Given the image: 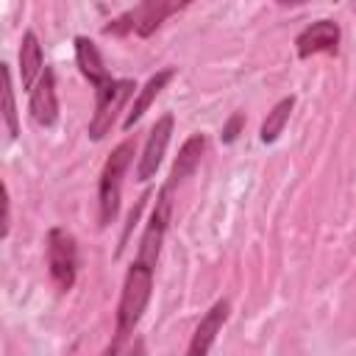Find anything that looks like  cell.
Wrapping results in <instances>:
<instances>
[{
	"label": "cell",
	"instance_id": "cell-7",
	"mask_svg": "<svg viewBox=\"0 0 356 356\" xmlns=\"http://www.w3.org/2000/svg\"><path fill=\"white\" fill-rule=\"evenodd\" d=\"M339 39H342V31L334 19H317L295 36V53L298 58H312L317 53L334 56L339 50Z\"/></svg>",
	"mask_w": 356,
	"mask_h": 356
},
{
	"label": "cell",
	"instance_id": "cell-4",
	"mask_svg": "<svg viewBox=\"0 0 356 356\" xmlns=\"http://www.w3.org/2000/svg\"><path fill=\"white\" fill-rule=\"evenodd\" d=\"M195 0H142L136 8L120 14L117 19H111L103 33H114V36H139V39H147L153 36L172 14L184 11L186 6H192Z\"/></svg>",
	"mask_w": 356,
	"mask_h": 356
},
{
	"label": "cell",
	"instance_id": "cell-17",
	"mask_svg": "<svg viewBox=\"0 0 356 356\" xmlns=\"http://www.w3.org/2000/svg\"><path fill=\"white\" fill-rule=\"evenodd\" d=\"M281 8H295V6H303L306 0H275Z\"/></svg>",
	"mask_w": 356,
	"mask_h": 356
},
{
	"label": "cell",
	"instance_id": "cell-3",
	"mask_svg": "<svg viewBox=\"0 0 356 356\" xmlns=\"http://www.w3.org/2000/svg\"><path fill=\"white\" fill-rule=\"evenodd\" d=\"M136 142L128 136L122 139L106 159L97 181V209H100V228H108L120 214V195H122V178L134 161Z\"/></svg>",
	"mask_w": 356,
	"mask_h": 356
},
{
	"label": "cell",
	"instance_id": "cell-1",
	"mask_svg": "<svg viewBox=\"0 0 356 356\" xmlns=\"http://www.w3.org/2000/svg\"><path fill=\"white\" fill-rule=\"evenodd\" d=\"M72 44H75V64L81 75L95 86V111L89 117L86 131H89V139L100 142L106 134H111L117 114L122 111L128 97H134L139 89H136V81L131 78H111L97 44L89 36H75Z\"/></svg>",
	"mask_w": 356,
	"mask_h": 356
},
{
	"label": "cell",
	"instance_id": "cell-12",
	"mask_svg": "<svg viewBox=\"0 0 356 356\" xmlns=\"http://www.w3.org/2000/svg\"><path fill=\"white\" fill-rule=\"evenodd\" d=\"M203 150H206V136H203V134H192V136L181 145L178 159H175V164H172L167 181H170L172 186H178L184 178H189V175L197 170V164H200V159H203Z\"/></svg>",
	"mask_w": 356,
	"mask_h": 356
},
{
	"label": "cell",
	"instance_id": "cell-15",
	"mask_svg": "<svg viewBox=\"0 0 356 356\" xmlns=\"http://www.w3.org/2000/svg\"><path fill=\"white\" fill-rule=\"evenodd\" d=\"M242 125H245V114L242 111H236V114H231V120L222 125V131H220V139L225 142V145H231L236 136H239V131H242Z\"/></svg>",
	"mask_w": 356,
	"mask_h": 356
},
{
	"label": "cell",
	"instance_id": "cell-5",
	"mask_svg": "<svg viewBox=\"0 0 356 356\" xmlns=\"http://www.w3.org/2000/svg\"><path fill=\"white\" fill-rule=\"evenodd\" d=\"M47 270L58 292H70L78 278V242L75 236L56 225L47 231Z\"/></svg>",
	"mask_w": 356,
	"mask_h": 356
},
{
	"label": "cell",
	"instance_id": "cell-10",
	"mask_svg": "<svg viewBox=\"0 0 356 356\" xmlns=\"http://www.w3.org/2000/svg\"><path fill=\"white\" fill-rule=\"evenodd\" d=\"M172 78H175V70H172V67H164V70H159L156 75H150V78H147V83L136 92V97H134L131 108L125 111V120H122V128H125V131H131V128L145 117V111L150 108V103L161 95V89H164Z\"/></svg>",
	"mask_w": 356,
	"mask_h": 356
},
{
	"label": "cell",
	"instance_id": "cell-13",
	"mask_svg": "<svg viewBox=\"0 0 356 356\" xmlns=\"http://www.w3.org/2000/svg\"><path fill=\"white\" fill-rule=\"evenodd\" d=\"M292 108H295V97L289 95V97H281V100L267 111V117H264V122H261V131H259V139H261L264 145H273V142L284 134Z\"/></svg>",
	"mask_w": 356,
	"mask_h": 356
},
{
	"label": "cell",
	"instance_id": "cell-6",
	"mask_svg": "<svg viewBox=\"0 0 356 356\" xmlns=\"http://www.w3.org/2000/svg\"><path fill=\"white\" fill-rule=\"evenodd\" d=\"M172 128H175V120H172V114L167 111V114H161L156 122H153V128H150V134H147V139H145V150H142V156H139V161H136V181H150V178H156V172H159V167H161V159H164V153H167V145H170V139H172Z\"/></svg>",
	"mask_w": 356,
	"mask_h": 356
},
{
	"label": "cell",
	"instance_id": "cell-11",
	"mask_svg": "<svg viewBox=\"0 0 356 356\" xmlns=\"http://www.w3.org/2000/svg\"><path fill=\"white\" fill-rule=\"evenodd\" d=\"M44 56H42V44H39V36L33 31H25L22 33V42H19V81H22V89H33L39 75L44 72Z\"/></svg>",
	"mask_w": 356,
	"mask_h": 356
},
{
	"label": "cell",
	"instance_id": "cell-14",
	"mask_svg": "<svg viewBox=\"0 0 356 356\" xmlns=\"http://www.w3.org/2000/svg\"><path fill=\"white\" fill-rule=\"evenodd\" d=\"M3 100H6L3 120H6L8 139H17V136H19V114H17V103H14V83H11V70H8V64H3Z\"/></svg>",
	"mask_w": 356,
	"mask_h": 356
},
{
	"label": "cell",
	"instance_id": "cell-16",
	"mask_svg": "<svg viewBox=\"0 0 356 356\" xmlns=\"http://www.w3.org/2000/svg\"><path fill=\"white\" fill-rule=\"evenodd\" d=\"M8 225H11V200H8V189H6V200H3V239L8 236Z\"/></svg>",
	"mask_w": 356,
	"mask_h": 356
},
{
	"label": "cell",
	"instance_id": "cell-9",
	"mask_svg": "<svg viewBox=\"0 0 356 356\" xmlns=\"http://www.w3.org/2000/svg\"><path fill=\"white\" fill-rule=\"evenodd\" d=\"M228 314H231V303H228L225 298L217 300V303L200 317V323H197V328H195V334H192V342H189L186 353H192V356H203V353H209L211 345H214V339H217V334L222 331Z\"/></svg>",
	"mask_w": 356,
	"mask_h": 356
},
{
	"label": "cell",
	"instance_id": "cell-8",
	"mask_svg": "<svg viewBox=\"0 0 356 356\" xmlns=\"http://www.w3.org/2000/svg\"><path fill=\"white\" fill-rule=\"evenodd\" d=\"M31 117L36 125L42 128H53L58 122V95H56V72L50 67H44V72L39 75L36 86L31 89Z\"/></svg>",
	"mask_w": 356,
	"mask_h": 356
},
{
	"label": "cell",
	"instance_id": "cell-2",
	"mask_svg": "<svg viewBox=\"0 0 356 356\" xmlns=\"http://www.w3.org/2000/svg\"><path fill=\"white\" fill-rule=\"evenodd\" d=\"M153 273L156 264H147L142 259H134L125 281H122V292H120V303H117V334L114 342L106 348V353H117L122 348V342L134 334V328L139 325L147 303H150V292H153Z\"/></svg>",
	"mask_w": 356,
	"mask_h": 356
}]
</instances>
